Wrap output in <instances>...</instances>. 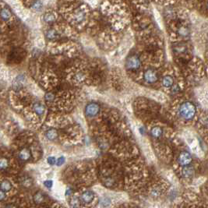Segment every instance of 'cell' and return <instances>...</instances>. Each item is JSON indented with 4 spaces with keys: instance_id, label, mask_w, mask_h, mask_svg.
<instances>
[{
    "instance_id": "1",
    "label": "cell",
    "mask_w": 208,
    "mask_h": 208,
    "mask_svg": "<svg viewBox=\"0 0 208 208\" xmlns=\"http://www.w3.org/2000/svg\"><path fill=\"white\" fill-rule=\"evenodd\" d=\"M177 114L183 121H192L196 114V105L190 101H183L178 105Z\"/></svg>"
},
{
    "instance_id": "2",
    "label": "cell",
    "mask_w": 208,
    "mask_h": 208,
    "mask_svg": "<svg viewBox=\"0 0 208 208\" xmlns=\"http://www.w3.org/2000/svg\"><path fill=\"white\" fill-rule=\"evenodd\" d=\"M141 65H142V62H141L140 58L137 55L134 54V55L128 56L126 62V67L129 71H131L132 73L138 71L141 68Z\"/></svg>"
},
{
    "instance_id": "3",
    "label": "cell",
    "mask_w": 208,
    "mask_h": 208,
    "mask_svg": "<svg viewBox=\"0 0 208 208\" xmlns=\"http://www.w3.org/2000/svg\"><path fill=\"white\" fill-rule=\"evenodd\" d=\"M143 80L148 84H155L158 81V73L154 68H148L145 69L143 72Z\"/></svg>"
},
{
    "instance_id": "4",
    "label": "cell",
    "mask_w": 208,
    "mask_h": 208,
    "mask_svg": "<svg viewBox=\"0 0 208 208\" xmlns=\"http://www.w3.org/2000/svg\"><path fill=\"white\" fill-rule=\"evenodd\" d=\"M175 32H176V35L178 36V38L181 39H186L190 35L189 27L182 23H179L178 26L175 27Z\"/></svg>"
},
{
    "instance_id": "5",
    "label": "cell",
    "mask_w": 208,
    "mask_h": 208,
    "mask_svg": "<svg viewBox=\"0 0 208 208\" xmlns=\"http://www.w3.org/2000/svg\"><path fill=\"white\" fill-rule=\"evenodd\" d=\"M160 83H161V85H162V87H164V88L168 90H172V88L173 87L178 86L176 83H175V81L174 77L169 74L162 76Z\"/></svg>"
},
{
    "instance_id": "6",
    "label": "cell",
    "mask_w": 208,
    "mask_h": 208,
    "mask_svg": "<svg viewBox=\"0 0 208 208\" xmlns=\"http://www.w3.org/2000/svg\"><path fill=\"white\" fill-rule=\"evenodd\" d=\"M100 112V106L95 102H91L86 106L85 114L88 117H94Z\"/></svg>"
},
{
    "instance_id": "7",
    "label": "cell",
    "mask_w": 208,
    "mask_h": 208,
    "mask_svg": "<svg viewBox=\"0 0 208 208\" xmlns=\"http://www.w3.org/2000/svg\"><path fill=\"white\" fill-rule=\"evenodd\" d=\"M191 161H192V157H191L190 154L187 151H182L179 155L178 157V164L182 166H188L190 165Z\"/></svg>"
},
{
    "instance_id": "8",
    "label": "cell",
    "mask_w": 208,
    "mask_h": 208,
    "mask_svg": "<svg viewBox=\"0 0 208 208\" xmlns=\"http://www.w3.org/2000/svg\"><path fill=\"white\" fill-rule=\"evenodd\" d=\"M94 197H95V195H94V192L93 191L86 190L82 192L80 196H79V199L83 204H89L93 202Z\"/></svg>"
},
{
    "instance_id": "9",
    "label": "cell",
    "mask_w": 208,
    "mask_h": 208,
    "mask_svg": "<svg viewBox=\"0 0 208 208\" xmlns=\"http://www.w3.org/2000/svg\"><path fill=\"white\" fill-rule=\"evenodd\" d=\"M18 157L23 161H27L31 158V151L27 147H24L20 150L18 154Z\"/></svg>"
},
{
    "instance_id": "10",
    "label": "cell",
    "mask_w": 208,
    "mask_h": 208,
    "mask_svg": "<svg viewBox=\"0 0 208 208\" xmlns=\"http://www.w3.org/2000/svg\"><path fill=\"white\" fill-rule=\"evenodd\" d=\"M45 137L50 141L56 140L59 137V132L55 128H49L48 130L45 133Z\"/></svg>"
},
{
    "instance_id": "11",
    "label": "cell",
    "mask_w": 208,
    "mask_h": 208,
    "mask_svg": "<svg viewBox=\"0 0 208 208\" xmlns=\"http://www.w3.org/2000/svg\"><path fill=\"white\" fill-rule=\"evenodd\" d=\"M33 111L39 116H42L44 115V113L45 111V108L40 102H36L33 105Z\"/></svg>"
},
{
    "instance_id": "12",
    "label": "cell",
    "mask_w": 208,
    "mask_h": 208,
    "mask_svg": "<svg viewBox=\"0 0 208 208\" xmlns=\"http://www.w3.org/2000/svg\"><path fill=\"white\" fill-rule=\"evenodd\" d=\"M163 134V129L160 126H154L151 129V135L153 138L159 139Z\"/></svg>"
},
{
    "instance_id": "13",
    "label": "cell",
    "mask_w": 208,
    "mask_h": 208,
    "mask_svg": "<svg viewBox=\"0 0 208 208\" xmlns=\"http://www.w3.org/2000/svg\"><path fill=\"white\" fill-rule=\"evenodd\" d=\"M12 189H13L12 183H11V182H10L9 180L4 179V180H2V182H0V189L2 191H4L5 192H10Z\"/></svg>"
},
{
    "instance_id": "14",
    "label": "cell",
    "mask_w": 208,
    "mask_h": 208,
    "mask_svg": "<svg viewBox=\"0 0 208 208\" xmlns=\"http://www.w3.org/2000/svg\"><path fill=\"white\" fill-rule=\"evenodd\" d=\"M69 204L71 208H79L80 204H81V201H80L79 197L77 196H73L69 199Z\"/></svg>"
},
{
    "instance_id": "15",
    "label": "cell",
    "mask_w": 208,
    "mask_h": 208,
    "mask_svg": "<svg viewBox=\"0 0 208 208\" xmlns=\"http://www.w3.org/2000/svg\"><path fill=\"white\" fill-rule=\"evenodd\" d=\"M25 79V77H24L23 75L18 76L14 80L13 83V89L16 90V91H18L19 89H20L22 87V83L24 81Z\"/></svg>"
},
{
    "instance_id": "16",
    "label": "cell",
    "mask_w": 208,
    "mask_h": 208,
    "mask_svg": "<svg viewBox=\"0 0 208 208\" xmlns=\"http://www.w3.org/2000/svg\"><path fill=\"white\" fill-rule=\"evenodd\" d=\"M194 173V169L192 166H185L183 167L182 169V175L185 178H190L192 176V175Z\"/></svg>"
},
{
    "instance_id": "17",
    "label": "cell",
    "mask_w": 208,
    "mask_h": 208,
    "mask_svg": "<svg viewBox=\"0 0 208 208\" xmlns=\"http://www.w3.org/2000/svg\"><path fill=\"white\" fill-rule=\"evenodd\" d=\"M85 18V13L84 12H83L81 10H77V12L74 14V20L77 23H80V22L83 21Z\"/></svg>"
},
{
    "instance_id": "18",
    "label": "cell",
    "mask_w": 208,
    "mask_h": 208,
    "mask_svg": "<svg viewBox=\"0 0 208 208\" xmlns=\"http://www.w3.org/2000/svg\"><path fill=\"white\" fill-rule=\"evenodd\" d=\"M0 16H1V18H2L3 20H9L10 18V16H11V12H10V10H8L7 8L2 9V10H1V12H0Z\"/></svg>"
},
{
    "instance_id": "19",
    "label": "cell",
    "mask_w": 208,
    "mask_h": 208,
    "mask_svg": "<svg viewBox=\"0 0 208 208\" xmlns=\"http://www.w3.org/2000/svg\"><path fill=\"white\" fill-rule=\"evenodd\" d=\"M10 166V162L8 159L6 157H1L0 158V171H4L8 169Z\"/></svg>"
},
{
    "instance_id": "20",
    "label": "cell",
    "mask_w": 208,
    "mask_h": 208,
    "mask_svg": "<svg viewBox=\"0 0 208 208\" xmlns=\"http://www.w3.org/2000/svg\"><path fill=\"white\" fill-rule=\"evenodd\" d=\"M44 200H45V196L42 192H38L34 194V201L36 204H42V202H44Z\"/></svg>"
},
{
    "instance_id": "21",
    "label": "cell",
    "mask_w": 208,
    "mask_h": 208,
    "mask_svg": "<svg viewBox=\"0 0 208 208\" xmlns=\"http://www.w3.org/2000/svg\"><path fill=\"white\" fill-rule=\"evenodd\" d=\"M44 20L48 24H51V23L56 20V16H55L54 14L51 13H46L45 14V16H44Z\"/></svg>"
},
{
    "instance_id": "22",
    "label": "cell",
    "mask_w": 208,
    "mask_h": 208,
    "mask_svg": "<svg viewBox=\"0 0 208 208\" xmlns=\"http://www.w3.org/2000/svg\"><path fill=\"white\" fill-rule=\"evenodd\" d=\"M46 37L50 40L56 39L57 38V32H56V30H54V29H50L46 33Z\"/></svg>"
},
{
    "instance_id": "23",
    "label": "cell",
    "mask_w": 208,
    "mask_h": 208,
    "mask_svg": "<svg viewBox=\"0 0 208 208\" xmlns=\"http://www.w3.org/2000/svg\"><path fill=\"white\" fill-rule=\"evenodd\" d=\"M45 99L48 103H52L55 100V95L52 93H48L45 95Z\"/></svg>"
},
{
    "instance_id": "24",
    "label": "cell",
    "mask_w": 208,
    "mask_h": 208,
    "mask_svg": "<svg viewBox=\"0 0 208 208\" xmlns=\"http://www.w3.org/2000/svg\"><path fill=\"white\" fill-rule=\"evenodd\" d=\"M32 9L34 10H36V11H39V10H42V3L40 1H36L35 2H34V4L32 5Z\"/></svg>"
},
{
    "instance_id": "25",
    "label": "cell",
    "mask_w": 208,
    "mask_h": 208,
    "mask_svg": "<svg viewBox=\"0 0 208 208\" xmlns=\"http://www.w3.org/2000/svg\"><path fill=\"white\" fill-rule=\"evenodd\" d=\"M65 158L64 156H61L59 157H58L57 159H56V165H57V166H61V165H62L65 163Z\"/></svg>"
},
{
    "instance_id": "26",
    "label": "cell",
    "mask_w": 208,
    "mask_h": 208,
    "mask_svg": "<svg viewBox=\"0 0 208 208\" xmlns=\"http://www.w3.org/2000/svg\"><path fill=\"white\" fill-rule=\"evenodd\" d=\"M47 162H48V165H52H52H56V158L53 156L48 157V158H47Z\"/></svg>"
},
{
    "instance_id": "27",
    "label": "cell",
    "mask_w": 208,
    "mask_h": 208,
    "mask_svg": "<svg viewBox=\"0 0 208 208\" xmlns=\"http://www.w3.org/2000/svg\"><path fill=\"white\" fill-rule=\"evenodd\" d=\"M101 206L103 207H107L109 204H110V200H109V199L108 198L102 199V200H101Z\"/></svg>"
},
{
    "instance_id": "28",
    "label": "cell",
    "mask_w": 208,
    "mask_h": 208,
    "mask_svg": "<svg viewBox=\"0 0 208 208\" xmlns=\"http://www.w3.org/2000/svg\"><path fill=\"white\" fill-rule=\"evenodd\" d=\"M44 186L48 189H51L53 186V182L52 180H46L44 182Z\"/></svg>"
},
{
    "instance_id": "29",
    "label": "cell",
    "mask_w": 208,
    "mask_h": 208,
    "mask_svg": "<svg viewBox=\"0 0 208 208\" xmlns=\"http://www.w3.org/2000/svg\"><path fill=\"white\" fill-rule=\"evenodd\" d=\"M6 192H4V191H2L0 189V201H2V200H4L5 198H6Z\"/></svg>"
},
{
    "instance_id": "30",
    "label": "cell",
    "mask_w": 208,
    "mask_h": 208,
    "mask_svg": "<svg viewBox=\"0 0 208 208\" xmlns=\"http://www.w3.org/2000/svg\"><path fill=\"white\" fill-rule=\"evenodd\" d=\"M71 194H72V189H67L66 191H65V196H71Z\"/></svg>"
},
{
    "instance_id": "31",
    "label": "cell",
    "mask_w": 208,
    "mask_h": 208,
    "mask_svg": "<svg viewBox=\"0 0 208 208\" xmlns=\"http://www.w3.org/2000/svg\"><path fill=\"white\" fill-rule=\"evenodd\" d=\"M37 44H38V47H39V48H42V47H44V42H42V40H40V41H38Z\"/></svg>"
},
{
    "instance_id": "32",
    "label": "cell",
    "mask_w": 208,
    "mask_h": 208,
    "mask_svg": "<svg viewBox=\"0 0 208 208\" xmlns=\"http://www.w3.org/2000/svg\"><path fill=\"white\" fill-rule=\"evenodd\" d=\"M6 208H17L14 204H8L7 206L6 207Z\"/></svg>"
},
{
    "instance_id": "33",
    "label": "cell",
    "mask_w": 208,
    "mask_h": 208,
    "mask_svg": "<svg viewBox=\"0 0 208 208\" xmlns=\"http://www.w3.org/2000/svg\"><path fill=\"white\" fill-rule=\"evenodd\" d=\"M206 9H207V12H208V0H207V3H206Z\"/></svg>"
},
{
    "instance_id": "34",
    "label": "cell",
    "mask_w": 208,
    "mask_h": 208,
    "mask_svg": "<svg viewBox=\"0 0 208 208\" xmlns=\"http://www.w3.org/2000/svg\"><path fill=\"white\" fill-rule=\"evenodd\" d=\"M207 126H208V120H207Z\"/></svg>"
}]
</instances>
